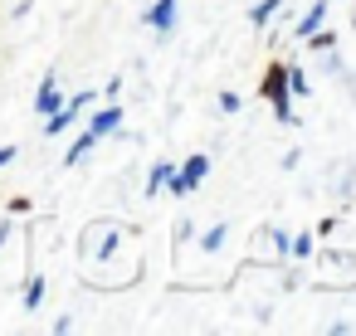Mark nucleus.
Returning <instances> with one entry per match:
<instances>
[{"instance_id": "13", "label": "nucleus", "mask_w": 356, "mask_h": 336, "mask_svg": "<svg viewBox=\"0 0 356 336\" xmlns=\"http://www.w3.org/2000/svg\"><path fill=\"white\" fill-rule=\"evenodd\" d=\"M302 44H307V49H312V54H327V49H332V44H337V35H332V30H327V25H317V30H312V35H307V40H302Z\"/></svg>"}, {"instance_id": "10", "label": "nucleus", "mask_w": 356, "mask_h": 336, "mask_svg": "<svg viewBox=\"0 0 356 336\" xmlns=\"http://www.w3.org/2000/svg\"><path fill=\"white\" fill-rule=\"evenodd\" d=\"M288 93H293V98H312V83H307L302 64H288Z\"/></svg>"}, {"instance_id": "4", "label": "nucleus", "mask_w": 356, "mask_h": 336, "mask_svg": "<svg viewBox=\"0 0 356 336\" xmlns=\"http://www.w3.org/2000/svg\"><path fill=\"white\" fill-rule=\"evenodd\" d=\"M118 127H122V103H108V108H98V112L88 117V137H93V142L113 137Z\"/></svg>"}, {"instance_id": "3", "label": "nucleus", "mask_w": 356, "mask_h": 336, "mask_svg": "<svg viewBox=\"0 0 356 336\" xmlns=\"http://www.w3.org/2000/svg\"><path fill=\"white\" fill-rule=\"evenodd\" d=\"M93 103V93H79V98H69V103H59V112H49L44 117V137H64L74 122H79V112Z\"/></svg>"}, {"instance_id": "2", "label": "nucleus", "mask_w": 356, "mask_h": 336, "mask_svg": "<svg viewBox=\"0 0 356 336\" xmlns=\"http://www.w3.org/2000/svg\"><path fill=\"white\" fill-rule=\"evenodd\" d=\"M210 176V156H186V166H176L171 171V180H166V190H171V200H191L195 195V185Z\"/></svg>"}, {"instance_id": "14", "label": "nucleus", "mask_w": 356, "mask_h": 336, "mask_svg": "<svg viewBox=\"0 0 356 336\" xmlns=\"http://www.w3.org/2000/svg\"><path fill=\"white\" fill-rule=\"evenodd\" d=\"M312 239H317V234H293V239H288V253H293V258H312V253H317Z\"/></svg>"}, {"instance_id": "8", "label": "nucleus", "mask_w": 356, "mask_h": 336, "mask_svg": "<svg viewBox=\"0 0 356 336\" xmlns=\"http://www.w3.org/2000/svg\"><path fill=\"white\" fill-rule=\"evenodd\" d=\"M171 171H176V161H156V166H152V176H147V200L161 195V185L171 180Z\"/></svg>"}, {"instance_id": "17", "label": "nucleus", "mask_w": 356, "mask_h": 336, "mask_svg": "<svg viewBox=\"0 0 356 336\" xmlns=\"http://www.w3.org/2000/svg\"><path fill=\"white\" fill-rule=\"evenodd\" d=\"M10 244V224H0V249H6Z\"/></svg>"}, {"instance_id": "16", "label": "nucleus", "mask_w": 356, "mask_h": 336, "mask_svg": "<svg viewBox=\"0 0 356 336\" xmlns=\"http://www.w3.org/2000/svg\"><path fill=\"white\" fill-rule=\"evenodd\" d=\"M15 156H20V146H0V171H6V166H10Z\"/></svg>"}, {"instance_id": "7", "label": "nucleus", "mask_w": 356, "mask_h": 336, "mask_svg": "<svg viewBox=\"0 0 356 336\" xmlns=\"http://www.w3.org/2000/svg\"><path fill=\"white\" fill-rule=\"evenodd\" d=\"M317 25H327V0H317V6H312V10H307V15L298 20V30H293V35H298V40H307V35H312Z\"/></svg>"}, {"instance_id": "1", "label": "nucleus", "mask_w": 356, "mask_h": 336, "mask_svg": "<svg viewBox=\"0 0 356 336\" xmlns=\"http://www.w3.org/2000/svg\"><path fill=\"white\" fill-rule=\"evenodd\" d=\"M259 93L268 98V108H273V117H278L283 127H298L293 93H288V64H283V59H273V64L264 69V83H259Z\"/></svg>"}, {"instance_id": "11", "label": "nucleus", "mask_w": 356, "mask_h": 336, "mask_svg": "<svg viewBox=\"0 0 356 336\" xmlns=\"http://www.w3.org/2000/svg\"><path fill=\"white\" fill-rule=\"evenodd\" d=\"M225 239H229V224H210V229L200 234V249H205V253H220Z\"/></svg>"}, {"instance_id": "18", "label": "nucleus", "mask_w": 356, "mask_h": 336, "mask_svg": "<svg viewBox=\"0 0 356 336\" xmlns=\"http://www.w3.org/2000/svg\"><path fill=\"white\" fill-rule=\"evenodd\" d=\"M351 25H356V10H351Z\"/></svg>"}, {"instance_id": "12", "label": "nucleus", "mask_w": 356, "mask_h": 336, "mask_svg": "<svg viewBox=\"0 0 356 336\" xmlns=\"http://www.w3.org/2000/svg\"><path fill=\"white\" fill-rule=\"evenodd\" d=\"M20 302H25V312H40V302H44V278H40V273H30V283H25V297H20Z\"/></svg>"}, {"instance_id": "9", "label": "nucleus", "mask_w": 356, "mask_h": 336, "mask_svg": "<svg viewBox=\"0 0 356 336\" xmlns=\"http://www.w3.org/2000/svg\"><path fill=\"white\" fill-rule=\"evenodd\" d=\"M273 15H283V0H259V6L249 10V25H254V30H264Z\"/></svg>"}, {"instance_id": "5", "label": "nucleus", "mask_w": 356, "mask_h": 336, "mask_svg": "<svg viewBox=\"0 0 356 336\" xmlns=\"http://www.w3.org/2000/svg\"><path fill=\"white\" fill-rule=\"evenodd\" d=\"M176 6H181V0H156V6H152V10H147L142 20H147V25H152V30H156V35L166 40V35L176 30Z\"/></svg>"}, {"instance_id": "15", "label": "nucleus", "mask_w": 356, "mask_h": 336, "mask_svg": "<svg viewBox=\"0 0 356 336\" xmlns=\"http://www.w3.org/2000/svg\"><path fill=\"white\" fill-rule=\"evenodd\" d=\"M220 112L234 117V112H239V93H220Z\"/></svg>"}, {"instance_id": "6", "label": "nucleus", "mask_w": 356, "mask_h": 336, "mask_svg": "<svg viewBox=\"0 0 356 336\" xmlns=\"http://www.w3.org/2000/svg\"><path fill=\"white\" fill-rule=\"evenodd\" d=\"M59 103H64V93H59V83H54V74L40 83V93H35V112L40 117H49V112H59Z\"/></svg>"}]
</instances>
